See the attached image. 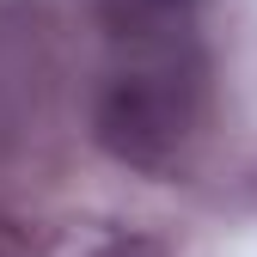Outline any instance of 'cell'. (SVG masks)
<instances>
[{
  "label": "cell",
  "mask_w": 257,
  "mask_h": 257,
  "mask_svg": "<svg viewBox=\"0 0 257 257\" xmlns=\"http://www.w3.org/2000/svg\"><path fill=\"white\" fill-rule=\"evenodd\" d=\"M49 257H166V251L135 227H116V220H68Z\"/></svg>",
  "instance_id": "3957f363"
},
{
  "label": "cell",
  "mask_w": 257,
  "mask_h": 257,
  "mask_svg": "<svg viewBox=\"0 0 257 257\" xmlns=\"http://www.w3.org/2000/svg\"><path fill=\"white\" fill-rule=\"evenodd\" d=\"M214 104V61L202 37L110 49L98 98H92V141L128 172H178L184 153L202 141Z\"/></svg>",
  "instance_id": "6da1fadb"
},
{
  "label": "cell",
  "mask_w": 257,
  "mask_h": 257,
  "mask_svg": "<svg viewBox=\"0 0 257 257\" xmlns=\"http://www.w3.org/2000/svg\"><path fill=\"white\" fill-rule=\"evenodd\" d=\"M0 257H37L31 239H25V227H19L13 214H0Z\"/></svg>",
  "instance_id": "277c9868"
},
{
  "label": "cell",
  "mask_w": 257,
  "mask_h": 257,
  "mask_svg": "<svg viewBox=\"0 0 257 257\" xmlns=\"http://www.w3.org/2000/svg\"><path fill=\"white\" fill-rule=\"evenodd\" d=\"M104 49H153L202 37V0H86Z\"/></svg>",
  "instance_id": "7a4b0ae2"
}]
</instances>
